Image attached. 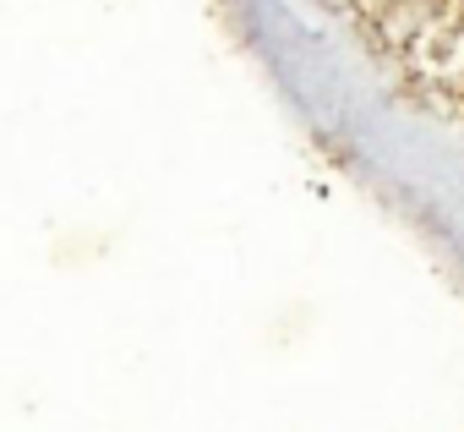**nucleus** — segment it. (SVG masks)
I'll use <instances>...</instances> for the list:
<instances>
[]
</instances>
